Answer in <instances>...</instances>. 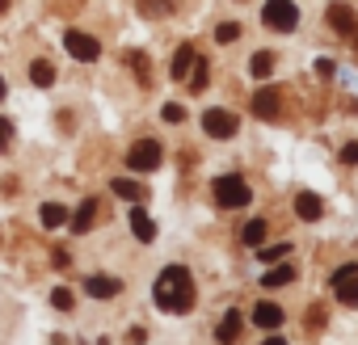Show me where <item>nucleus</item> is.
<instances>
[{
  "label": "nucleus",
  "instance_id": "obj_19",
  "mask_svg": "<svg viewBox=\"0 0 358 345\" xmlns=\"http://www.w3.org/2000/svg\"><path fill=\"white\" fill-rule=\"evenodd\" d=\"M207 80H211V64H207V59H194V68H190V76H186L190 93H203V89H207Z\"/></svg>",
  "mask_w": 358,
  "mask_h": 345
},
{
  "label": "nucleus",
  "instance_id": "obj_25",
  "mask_svg": "<svg viewBox=\"0 0 358 345\" xmlns=\"http://www.w3.org/2000/svg\"><path fill=\"white\" fill-rule=\"evenodd\" d=\"M51 303H55L59 311H72V303H76V295H72L68 286H55V291H51Z\"/></svg>",
  "mask_w": 358,
  "mask_h": 345
},
{
  "label": "nucleus",
  "instance_id": "obj_8",
  "mask_svg": "<svg viewBox=\"0 0 358 345\" xmlns=\"http://www.w3.org/2000/svg\"><path fill=\"white\" fill-rule=\"evenodd\" d=\"M253 114L257 118H278L282 114V93L278 89H257L253 93Z\"/></svg>",
  "mask_w": 358,
  "mask_h": 345
},
{
  "label": "nucleus",
  "instance_id": "obj_28",
  "mask_svg": "<svg viewBox=\"0 0 358 345\" xmlns=\"http://www.w3.org/2000/svg\"><path fill=\"white\" fill-rule=\"evenodd\" d=\"M160 118H164V122H182V118H186V110H182V105H173V101H169V105L160 110Z\"/></svg>",
  "mask_w": 358,
  "mask_h": 345
},
{
  "label": "nucleus",
  "instance_id": "obj_11",
  "mask_svg": "<svg viewBox=\"0 0 358 345\" xmlns=\"http://www.w3.org/2000/svg\"><path fill=\"white\" fill-rule=\"evenodd\" d=\"M194 59H199V51L186 43V47H177V55H173V64H169V72H173V80H186L190 76V68H194Z\"/></svg>",
  "mask_w": 358,
  "mask_h": 345
},
{
  "label": "nucleus",
  "instance_id": "obj_5",
  "mask_svg": "<svg viewBox=\"0 0 358 345\" xmlns=\"http://www.w3.org/2000/svg\"><path fill=\"white\" fill-rule=\"evenodd\" d=\"M64 51H68L72 59H80V64H93V59L101 55V43H97L93 34H85V30H68V34H64Z\"/></svg>",
  "mask_w": 358,
  "mask_h": 345
},
{
  "label": "nucleus",
  "instance_id": "obj_27",
  "mask_svg": "<svg viewBox=\"0 0 358 345\" xmlns=\"http://www.w3.org/2000/svg\"><path fill=\"white\" fill-rule=\"evenodd\" d=\"M215 38H220L224 47H228V43H236V38H241V26H236V22H224V26L215 30Z\"/></svg>",
  "mask_w": 358,
  "mask_h": 345
},
{
  "label": "nucleus",
  "instance_id": "obj_22",
  "mask_svg": "<svg viewBox=\"0 0 358 345\" xmlns=\"http://www.w3.org/2000/svg\"><path fill=\"white\" fill-rule=\"evenodd\" d=\"M241 240H245L249 249H262V240H266V219H249L245 232H241Z\"/></svg>",
  "mask_w": 358,
  "mask_h": 345
},
{
  "label": "nucleus",
  "instance_id": "obj_35",
  "mask_svg": "<svg viewBox=\"0 0 358 345\" xmlns=\"http://www.w3.org/2000/svg\"><path fill=\"white\" fill-rule=\"evenodd\" d=\"M0 9H9V0H0Z\"/></svg>",
  "mask_w": 358,
  "mask_h": 345
},
{
  "label": "nucleus",
  "instance_id": "obj_31",
  "mask_svg": "<svg viewBox=\"0 0 358 345\" xmlns=\"http://www.w3.org/2000/svg\"><path fill=\"white\" fill-rule=\"evenodd\" d=\"M341 160H345V164H358V143H345V147H341Z\"/></svg>",
  "mask_w": 358,
  "mask_h": 345
},
{
  "label": "nucleus",
  "instance_id": "obj_4",
  "mask_svg": "<svg viewBox=\"0 0 358 345\" xmlns=\"http://www.w3.org/2000/svg\"><path fill=\"white\" fill-rule=\"evenodd\" d=\"M160 160H164V152H160L156 139H139V143L127 152V168H131V172H152V168H160Z\"/></svg>",
  "mask_w": 358,
  "mask_h": 345
},
{
  "label": "nucleus",
  "instance_id": "obj_13",
  "mask_svg": "<svg viewBox=\"0 0 358 345\" xmlns=\"http://www.w3.org/2000/svg\"><path fill=\"white\" fill-rule=\"evenodd\" d=\"M85 291H89L93 299H114V295L122 291V282H118V278H106V274H93V278L85 282Z\"/></svg>",
  "mask_w": 358,
  "mask_h": 345
},
{
  "label": "nucleus",
  "instance_id": "obj_32",
  "mask_svg": "<svg viewBox=\"0 0 358 345\" xmlns=\"http://www.w3.org/2000/svg\"><path fill=\"white\" fill-rule=\"evenodd\" d=\"M316 72H320V76H333L337 68H333V59H316Z\"/></svg>",
  "mask_w": 358,
  "mask_h": 345
},
{
  "label": "nucleus",
  "instance_id": "obj_20",
  "mask_svg": "<svg viewBox=\"0 0 358 345\" xmlns=\"http://www.w3.org/2000/svg\"><path fill=\"white\" fill-rule=\"evenodd\" d=\"M30 80H34L38 89H51V85H55V68H51L47 59H34V64H30Z\"/></svg>",
  "mask_w": 358,
  "mask_h": 345
},
{
  "label": "nucleus",
  "instance_id": "obj_10",
  "mask_svg": "<svg viewBox=\"0 0 358 345\" xmlns=\"http://www.w3.org/2000/svg\"><path fill=\"white\" fill-rule=\"evenodd\" d=\"M329 26L337 30V34H358V17H354V9L350 5H329Z\"/></svg>",
  "mask_w": 358,
  "mask_h": 345
},
{
  "label": "nucleus",
  "instance_id": "obj_21",
  "mask_svg": "<svg viewBox=\"0 0 358 345\" xmlns=\"http://www.w3.org/2000/svg\"><path fill=\"white\" fill-rule=\"evenodd\" d=\"M68 219H72V215H68V207H59V203H47V207H43V228H51V232H55V228H64Z\"/></svg>",
  "mask_w": 358,
  "mask_h": 345
},
{
  "label": "nucleus",
  "instance_id": "obj_16",
  "mask_svg": "<svg viewBox=\"0 0 358 345\" xmlns=\"http://www.w3.org/2000/svg\"><path fill=\"white\" fill-rule=\"evenodd\" d=\"M241 324H245V320H241V307H232V311L224 316L220 332H215V337H220V345H236V341H241Z\"/></svg>",
  "mask_w": 358,
  "mask_h": 345
},
{
  "label": "nucleus",
  "instance_id": "obj_6",
  "mask_svg": "<svg viewBox=\"0 0 358 345\" xmlns=\"http://www.w3.org/2000/svg\"><path fill=\"white\" fill-rule=\"evenodd\" d=\"M203 131H207L211 139H232V135L241 131V122H236V114H228V110H207V114H203Z\"/></svg>",
  "mask_w": 358,
  "mask_h": 345
},
{
  "label": "nucleus",
  "instance_id": "obj_12",
  "mask_svg": "<svg viewBox=\"0 0 358 345\" xmlns=\"http://www.w3.org/2000/svg\"><path fill=\"white\" fill-rule=\"evenodd\" d=\"M110 190H114L118 198L135 203V207H139V203H148V190H143L139 182H131V177H114V182H110Z\"/></svg>",
  "mask_w": 358,
  "mask_h": 345
},
{
  "label": "nucleus",
  "instance_id": "obj_30",
  "mask_svg": "<svg viewBox=\"0 0 358 345\" xmlns=\"http://www.w3.org/2000/svg\"><path fill=\"white\" fill-rule=\"evenodd\" d=\"M127 68L143 72V68H148V55H143V51H127Z\"/></svg>",
  "mask_w": 358,
  "mask_h": 345
},
{
  "label": "nucleus",
  "instance_id": "obj_34",
  "mask_svg": "<svg viewBox=\"0 0 358 345\" xmlns=\"http://www.w3.org/2000/svg\"><path fill=\"white\" fill-rule=\"evenodd\" d=\"M0 101H5V76H0Z\"/></svg>",
  "mask_w": 358,
  "mask_h": 345
},
{
  "label": "nucleus",
  "instance_id": "obj_3",
  "mask_svg": "<svg viewBox=\"0 0 358 345\" xmlns=\"http://www.w3.org/2000/svg\"><path fill=\"white\" fill-rule=\"evenodd\" d=\"M262 22L266 30H278V34H291L299 26V9L291 5V0H270V5L262 9Z\"/></svg>",
  "mask_w": 358,
  "mask_h": 345
},
{
  "label": "nucleus",
  "instance_id": "obj_14",
  "mask_svg": "<svg viewBox=\"0 0 358 345\" xmlns=\"http://www.w3.org/2000/svg\"><path fill=\"white\" fill-rule=\"evenodd\" d=\"M253 324L266 328V332H274V328L282 324V307H278V303H257V307H253Z\"/></svg>",
  "mask_w": 358,
  "mask_h": 345
},
{
  "label": "nucleus",
  "instance_id": "obj_17",
  "mask_svg": "<svg viewBox=\"0 0 358 345\" xmlns=\"http://www.w3.org/2000/svg\"><path fill=\"white\" fill-rule=\"evenodd\" d=\"M131 232H135L143 244H152V240H156V223L148 219V211H143V207H135V211H131Z\"/></svg>",
  "mask_w": 358,
  "mask_h": 345
},
{
  "label": "nucleus",
  "instance_id": "obj_7",
  "mask_svg": "<svg viewBox=\"0 0 358 345\" xmlns=\"http://www.w3.org/2000/svg\"><path fill=\"white\" fill-rule=\"evenodd\" d=\"M333 291L345 307H358V265H341L333 274Z\"/></svg>",
  "mask_w": 358,
  "mask_h": 345
},
{
  "label": "nucleus",
  "instance_id": "obj_23",
  "mask_svg": "<svg viewBox=\"0 0 358 345\" xmlns=\"http://www.w3.org/2000/svg\"><path fill=\"white\" fill-rule=\"evenodd\" d=\"M249 72H253L257 80H266V76L274 72V55H270V51H257V55H253V64H249Z\"/></svg>",
  "mask_w": 358,
  "mask_h": 345
},
{
  "label": "nucleus",
  "instance_id": "obj_18",
  "mask_svg": "<svg viewBox=\"0 0 358 345\" xmlns=\"http://www.w3.org/2000/svg\"><path fill=\"white\" fill-rule=\"evenodd\" d=\"M287 282H295V265H287V261H278V265H270V274H262V286L266 291L287 286Z\"/></svg>",
  "mask_w": 358,
  "mask_h": 345
},
{
  "label": "nucleus",
  "instance_id": "obj_24",
  "mask_svg": "<svg viewBox=\"0 0 358 345\" xmlns=\"http://www.w3.org/2000/svg\"><path fill=\"white\" fill-rule=\"evenodd\" d=\"M287 253H291V244H274V249H266V244H262V249H257V257H262L266 265H274V261H282Z\"/></svg>",
  "mask_w": 358,
  "mask_h": 345
},
{
  "label": "nucleus",
  "instance_id": "obj_26",
  "mask_svg": "<svg viewBox=\"0 0 358 345\" xmlns=\"http://www.w3.org/2000/svg\"><path fill=\"white\" fill-rule=\"evenodd\" d=\"M139 13H148V17H164V13H169V0H139Z\"/></svg>",
  "mask_w": 358,
  "mask_h": 345
},
{
  "label": "nucleus",
  "instance_id": "obj_29",
  "mask_svg": "<svg viewBox=\"0 0 358 345\" xmlns=\"http://www.w3.org/2000/svg\"><path fill=\"white\" fill-rule=\"evenodd\" d=\"M9 143H13V122H9V118H0V152H5Z\"/></svg>",
  "mask_w": 358,
  "mask_h": 345
},
{
  "label": "nucleus",
  "instance_id": "obj_9",
  "mask_svg": "<svg viewBox=\"0 0 358 345\" xmlns=\"http://www.w3.org/2000/svg\"><path fill=\"white\" fill-rule=\"evenodd\" d=\"M97 215H101V203H97V198H85V203L76 207V215H72L68 223H72V232H76V236H85V232H89V228L97 223Z\"/></svg>",
  "mask_w": 358,
  "mask_h": 345
},
{
  "label": "nucleus",
  "instance_id": "obj_15",
  "mask_svg": "<svg viewBox=\"0 0 358 345\" xmlns=\"http://www.w3.org/2000/svg\"><path fill=\"white\" fill-rule=\"evenodd\" d=\"M295 215H299V219H308V223H316V219L324 215V203H320L316 194H308V190H303V194L295 198Z\"/></svg>",
  "mask_w": 358,
  "mask_h": 345
},
{
  "label": "nucleus",
  "instance_id": "obj_1",
  "mask_svg": "<svg viewBox=\"0 0 358 345\" xmlns=\"http://www.w3.org/2000/svg\"><path fill=\"white\" fill-rule=\"evenodd\" d=\"M152 295H156L160 311H173V316L194 311V278H190V270L186 265H164L156 286H152Z\"/></svg>",
  "mask_w": 358,
  "mask_h": 345
},
{
  "label": "nucleus",
  "instance_id": "obj_33",
  "mask_svg": "<svg viewBox=\"0 0 358 345\" xmlns=\"http://www.w3.org/2000/svg\"><path fill=\"white\" fill-rule=\"evenodd\" d=\"M262 345H287V341H282V337H270V341H262Z\"/></svg>",
  "mask_w": 358,
  "mask_h": 345
},
{
  "label": "nucleus",
  "instance_id": "obj_2",
  "mask_svg": "<svg viewBox=\"0 0 358 345\" xmlns=\"http://www.w3.org/2000/svg\"><path fill=\"white\" fill-rule=\"evenodd\" d=\"M253 203V190L241 182V177H215V207H224V211H241V207H249Z\"/></svg>",
  "mask_w": 358,
  "mask_h": 345
},
{
  "label": "nucleus",
  "instance_id": "obj_36",
  "mask_svg": "<svg viewBox=\"0 0 358 345\" xmlns=\"http://www.w3.org/2000/svg\"><path fill=\"white\" fill-rule=\"evenodd\" d=\"M354 47H358V34H354Z\"/></svg>",
  "mask_w": 358,
  "mask_h": 345
}]
</instances>
